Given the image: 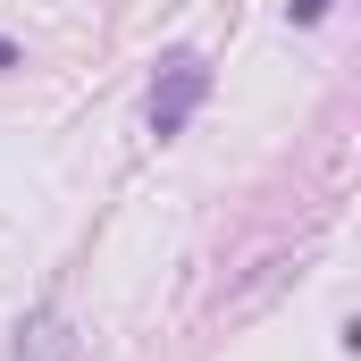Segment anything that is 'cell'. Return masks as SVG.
<instances>
[{"label":"cell","instance_id":"6da1fadb","mask_svg":"<svg viewBox=\"0 0 361 361\" xmlns=\"http://www.w3.org/2000/svg\"><path fill=\"white\" fill-rule=\"evenodd\" d=\"M202 92H210L202 51H169V68H160V85H152V135H185V118L202 109Z\"/></svg>","mask_w":361,"mask_h":361},{"label":"cell","instance_id":"7a4b0ae2","mask_svg":"<svg viewBox=\"0 0 361 361\" xmlns=\"http://www.w3.org/2000/svg\"><path fill=\"white\" fill-rule=\"evenodd\" d=\"M328 8H336V0H286V17H294V25H319Z\"/></svg>","mask_w":361,"mask_h":361},{"label":"cell","instance_id":"3957f363","mask_svg":"<svg viewBox=\"0 0 361 361\" xmlns=\"http://www.w3.org/2000/svg\"><path fill=\"white\" fill-rule=\"evenodd\" d=\"M0 68H17V42H8V34H0Z\"/></svg>","mask_w":361,"mask_h":361}]
</instances>
